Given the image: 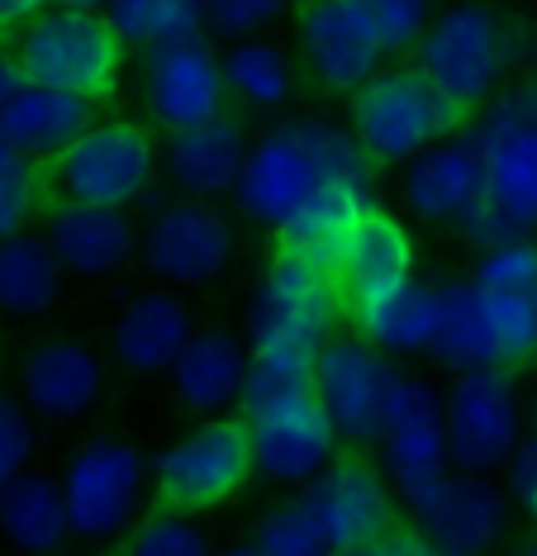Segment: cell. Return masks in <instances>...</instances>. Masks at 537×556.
I'll list each match as a JSON object with an SVG mask.
<instances>
[{"mask_svg": "<svg viewBox=\"0 0 537 556\" xmlns=\"http://www.w3.org/2000/svg\"><path fill=\"white\" fill-rule=\"evenodd\" d=\"M328 181L376 186V162L362 153L352 129L334 119H280L262 138H252L234 205L242 219L276 233Z\"/></svg>", "mask_w": 537, "mask_h": 556, "instance_id": "6da1fadb", "label": "cell"}, {"mask_svg": "<svg viewBox=\"0 0 537 556\" xmlns=\"http://www.w3.org/2000/svg\"><path fill=\"white\" fill-rule=\"evenodd\" d=\"M466 134L480 153L485 191L457 233L476 252L537 238V86H504Z\"/></svg>", "mask_w": 537, "mask_h": 556, "instance_id": "7a4b0ae2", "label": "cell"}, {"mask_svg": "<svg viewBox=\"0 0 537 556\" xmlns=\"http://www.w3.org/2000/svg\"><path fill=\"white\" fill-rule=\"evenodd\" d=\"M424 77L466 110L471 119L509 86L514 72V24L490 0H447L424 29L419 48L409 53Z\"/></svg>", "mask_w": 537, "mask_h": 556, "instance_id": "3957f363", "label": "cell"}, {"mask_svg": "<svg viewBox=\"0 0 537 556\" xmlns=\"http://www.w3.org/2000/svg\"><path fill=\"white\" fill-rule=\"evenodd\" d=\"M466 124V110H457L414 62H386L352 96L348 110V129L362 143V153L376 162V172L409 167L419 153L438 148L442 138H457Z\"/></svg>", "mask_w": 537, "mask_h": 556, "instance_id": "277c9868", "label": "cell"}, {"mask_svg": "<svg viewBox=\"0 0 537 556\" xmlns=\"http://www.w3.org/2000/svg\"><path fill=\"white\" fill-rule=\"evenodd\" d=\"M428 357L452 376L537 366V300L480 281L442 286V319Z\"/></svg>", "mask_w": 537, "mask_h": 556, "instance_id": "5b68a950", "label": "cell"}, {"mask_svg": "<svg viewBox=\"0 0 537 556\" xmlns=\"http://www.w3.org/2000/svg\"><path fill=\"white\" fill-rule=\"evenodd\" d=\"M15 62L24 77L48 86V91L76 96L86 105H100L120 91L124 67H129V48L114 34L105 15H86V10H43L29 29L15 34Z\"/></svg>", "mask_w": 537, "mask_h": 556, "instance_id": "8992f818", "label": "cell"}, {"mask_svg": "<svg viewBox=\"0 0 537 556\" xmlns=\"http://www.w3.org/2000/svg\"><path fill=\"white\" fill-rule=\"evenodd\" d=\"M162 176V143L143 119H91L62 153L48 162L58 200L134 210Z\"/></svg>", "mask_w": 537, "mask_h": 556, "instance_id": "52a82bcc", "label": "cell"}, {"mask_svg": "<svg viewBox=\"0 0 537 556\" xmlns=\"http://www.w3.org/2000/svg\"><path fill=\"white\" fill-rule=\"evenodd\" d=\"M258 476L252 433L242 414H214L172 438L152 457V495L158 509L172 514H210L238 500L242 485Z\"/></svg>", "mask_w": 537, "mask_h": 556, "instance_id": "ba28073f", "label": "cell"}, {"mask_svg": "<svg viewBox=\"0 0 537 556\" xmlns=\"http://www.w3.org/2000/svg\"><path fill=\"white\" fill-rule=\"evenodd\" d=\"M348 319V300L334 281V271L319 262L276 252L262 267L248 300V338L252 348L280 352H319L338 338V324Z\"/></svg>", "mask_w": 537, "mask_h": 556, "instance_id": "9c48e42d", "label": "cell"}, {"mask_svg": "<svg viewBox=\"0 0 537 556\" xmlns=\"http://www.w3.org/2000/svg\"><path fill=\"white\" fill-rule=\"evenodd\" d=\"M152 466L129 438H91L62 466V500L82 542L129 538L143 523Z\"/></svg>", "mask_w": 537, "mask_h": 556, "instance_id": "30bf717a", "label": "cell"}, {"mask_svg": "<svg viewBox=\"0 0 537 556\" xmlns=\"http://www.w3.org/2000/svg\"><path fill=\"white\" fill-rule=\"evenodd\" d=\"M380 471L395 485V495L409 504V514H424L438 490L452 480V452H447V419L442 390L428 376H404L390 390L386 424H380Z\"/></svg>", "mask_w": 537, "mask_h": 556, "instance_id": "8fae6325", "label": "cell"}, {"mask_svg": "<svg viewBox=\"0 0 537 556\" xmlns=\"http://www.w3.org/2000/svg\"><path fill=\"white\" fill-rule=\"evenodd\" d=\"M447 452L466 476H490L509 466L519 442L528 438V409H523L514 371H462L442 390Z\"/></svg>", "mask_w": 537, "mask_h": 556, "instance_id": "7c38bea8", "label": "cell"}, {"mask_svg": "<svg viewBox=\"0 0 537 556\" xmlns=\"http://www.w3.org/2000/svg\"><path fill=\"white\" fill-rule=\"evenodd\" d=\"M134 81H138L143 119L162 134H182V129H196L204 119L228 115L224 48L214 43L210 34H196V39L138 53Z\"/></svg>", "mask_w": 537, "mask_h": 556, "instance_id": "4fadbf2b", "label": "cell"}, {"mask_svg": "<svg viewBox=\"0 0 537 556\" xmlns=\"http://www.w3.org/2000/svg\"><path fill=\"white\" fill-rule=\"evenodd\" d=\"M238 233L234 219L214 200H167L138 243V262L162 290H200L214 286L234 267Z\"/></svg>", "mask_w": 537, "mask_h": 556, "instance_id": "5bb4252c", "label": "cell"}, {"mask_svg": "<svg viewBox=\"0 0 537 556\" xmlns=\"http://www.w3.org/2000/svg\"><path fill=\"white\" fill-rule=\"evenodd\" d=\"M296 58L319 91L348 100L390 62L386 39L362 0H300Z\"/></svg>", "mask_w": 537, "mask_h": 556, "instance_id": "9a60e30c", "label": "cell"}, {"mask_svg": "<svg viewBox=\"0 0 537 556\" xmlns=\"http://www.w3.org/2000/svg\"><path fill=\"white\" fill-rule=\"evenodd\" d=\"M400 381L395 357H386L362 333H338L314 357V395L328 409V419L352 447H376L386 424L390 390Z\"/></svg>", "mask_w": 537, "mask_h": 556, "instance_id": "2e32d148", "label": "cell"}, {"mask_svg": "<svg viewBox=\"0 0 537 556\" xmlns=\"http://www.w3.org/2000/svg\"><path fill=\"white\" fill-rule=\"evenodd\" d=\"M248 433L258 476H266L272 485H314L342 457V433L319 395H296L248 414Z\"/></svg>", "mask_w": 537, "mask_h": 556, "instance_id": "e0dca14e", "label": "cell"}, {"mask_svg": "<svg viewBox=\"0 0 537 556\" xmlns=\"http://www.w3.org/2000/svg\"><path fill=\"white\" fill-rule=\"evenodd\" d=\"M395 500L400 495H395L386 471L366 462L362 452H342L314 485H304V504L314 509L338 556H357L366 542L395 528Z\"/></svg>", "mask_w": 537, "mask_h": 556, "instance_id": "ac0fdd59", "label": "cell"}, {"mask_svg": "<svg viewBox=\"0 0 537 556\" xmlns=\"http://www.w3.org/2000/svg\"><path fill=\"white\" fill-rule=\"evenodd\" d=\"M43 238L76 281H105L138 257L143 229L129 210L114 205H82V200H53L43 214Z\"/></svg>", "mask_w": 537, "mask_h": 556, "instance_id": "d6986e66", "label": "cell"}, {"mask_svg": "<svg viewBox=\"0 0 537 556\" xmlns=\"http://www.w3.org/2000/svg\"><path fill=\"white\" fill-rule=\"evenodd\" d=\"M105 395V357L82 338H43L20 357V400L38 419L76 424Z\"/></svg>", "mask_w": 537, "mask_h": 556, "instance_id": "ffe728a7", "label": "cell"}, {"mask_svg": "<svg viewBox=\"0 0 537 556\" xmlns=\"http://www.w3.org/2000/svg\"><path fill=\"white\" fill-rule=\"evenodd\" d=\"M480 191H485L480 153L466 129L457 138H442L428 153H419L400 172L404 214L419 224H433V229H462L466 214L480 205Z\"/></svg>", "mask_w": 537, "mask_h": 556, "instance_id": "44dd1931", "label": "cell"}, {"mask_svg": "<svg viewBox=\"0 0 537 556\" xmlns=\"http://www.w3.org/2000/svg\"><path fill=\"white\" fill-rule=\"evenodd\" d=\"M252 138L238 119H204L196 129L167 134L162 143V172L182 200H224L238 191V176L248 167Z\"/></svg>", "mask_w": 537, "mask_h": 556, "instance_id": "7402d4cb", "label": "cell"}, {"mask_svg": "<svg viewBox=\"0 0 537 556\" xmlns=\"http://www.w3.org/2000/svg\"><path fill=\"white\" fill-rule=\"evenodd\" d=\"M414 262H419V252H414L409 224L386 205H371L348 229V238H342V248L334 257V281L352 309L366 295H380V290L409 281Z\"/></svg>", "mask_w": 537, "mask_h": 556, "instance_id": "603a6c76", "label": "cell"}, {"mask_svg": "<svg viewBox=\"0 0 537 556\" xmlns=\"http://www.w3.org/2000/svg\"><path fill=\"white\" fill-rule=\"evenodd\" d=\"M190 338H196V324H190L186 300L162 286L129 295L110 324V352L129 376H167Z\"/></svg>", "mask_w": 537, "mask_h": 556, "instance_id": "cb8c5ba5", "label": "cell"}, {"mask_svg": "<svg viewBox=\"0 0 537 556\" xmlns=\"http://www.w3.org/2000/svg\"><path fill=\"white\" fill-rule=\"evenodd\" d=\"M424 533L438 542L447 556H476L490 552L509 533V490H500L490 476L452 471V480L438 490V500L414 518Z\"/></svg>", "mask_w": 537, "mask_h": 556, "instance_id": "d4e9b609", "label": "cell"}, {"mask_svg": "<svg viewBox=\"0 0 537 556\" xmlns=\"http://www.w3.org/2000/svg\"><path fill=\"white\" fill-rule=\"evenodd\" d=\"M248 366H252V348L238 333H228V328H196V338L176 357L167 381L182 409L214 419V414H228L242 404Z\"/></svg>", "mask_w": 537, "mask_h": 556, "instance_id": "484cf974", "label": "cell"}, {"mask_svg": "<svg viewBox=\"0 0 537 556\" xmlns=\"http://www.w3.org/2000/svg\"><path fill=\"white\" fill-rule=\"evenodd\" d=\"M442 319V286L424 281V276H409V281L366 295L362 305L348 309L352 333H362L366 343H376L386 357H424L433 352Z\"/></svg>", "mask_w": 537, "mask_h": 556, "instance_id": "4316f807", "label": "cell"}, {"mask_svg": "<svg viewBox=\"0 0 537 556\" xmlns=\"http://www.w3.org/2000/svg\"><path fill=\"white\" fill-rule=\"evenodd\" d=\"M371 205H376V191H371V186H357V181L319 186V191L276 229V252H290V257L319 262V267L334 271L342 238H348V229Z\"/></svg>", "mask_w": 537, "mask_h": 556, "instance_id": "83f0119b", "label": "cell"}, {"mask_svg": "<svg viewBox=\"0 0 537 556\" xmlns=\"http://www.w3.org/2000/svg\"><path fill=\"white\" fill-rule=\"evenodd\" d=\"M91 119L96 115L86 100L48 91V86H38V81H24L20 91L0 105V129L34 162H53Z\"/></svg>", "mask_w": 537, "mask_h": 556, "instance_id": "f1b7e54d", "label": "cell"}, {"mask_svg": "<svg viewBox=\"0 0 537 556\" xmlns=\"http://www.w3.org/2000/svg\"><path fill=\"white\" fill-rule=\"evenodd\" d=\"M0 538L20 556H58L67 552L72 514L62 500V480L53 476H20L15 485L0 495Z\"/></svg>", "mask_w": 537, "mask_h": 556, "instance_id": "f546056e", "label": "cell"}, {"mask_svg": "<svg viewBox=\"0 0 537 556\" xmlns=\"http://www.w3.org/2000/svg\"><path fill=\"white\" fill-rule=\"evenodd\" d=\"M62 262L43 233L0 238V314L5 319H43L62 295Z\"/></svg>", "mask_w": 537, "mask_h": 556, "instance_id": "4dcf8cb0", "label": "cell"}, {"mask_svg": "<svg viewBox=\"0 0 537 556\" xmlns=\"http://www.w3.org/2000/svg\"><path fill=\"white\" fill-rule=\"evenodd\" d=\"M300 81V58L276 39H248L224 48V86L228 100L242 110H280L290 105Z\"/></svg>", "mask_w": 537, "mask_h": 556, "instance_id": "1f68e13d", "label": "cell"}, {"mask_svg": "<svg viewBox=\"0 0 537 556\" xmlns=\"http://www.w3.org/2000/svg\"><path fill=\"white\" fill-rule=\"evenodd\" d=\"M105 20L129 53H152L204 34V0H114Z\"/></svg>", "mask_w": 537, "mask_h": 556, "instance_id": "d6a6232c", "label": "cell"}, {"mask_svg": "<svg viewBox=\"0 0 537 556\" xmlns=\"http://www.w3.org/2000/svg\"><path fill=\"white\" fill-rule=\"evenodd\" d=\"M314 357L319 352H280V348H252V366H248V386H242V404L238 414L272 409L280 400L296 395H314Z\"/></svg>", "mask_w": 537, "mask_h": 556, "instance_id": "836d02e7", "label": "cell"}, {"mask_svg": "<svg viewBox=\"0 0 537 556\" xmlns=\"http://www.w3.org/2000/svg\"><path fill=\"white\" fill-rule=\"evenodd\" d=\"M252 547L262 556H338L328 533L319 528L314 509L304 504V495L272 504V509L252 523Z\"/></svg>", "mask_w": 537, "mask_h": 556, "instance_id": "e575fe53", "label": "cell"}, {"mask_svg": "<svg viewBox=\"0 0 537 556\" xmlns=\"http://www.w3.org/2000/svg\"><path fill=\"white\" fill-rule=\"evenodd\" d=\"M48 167L34 157H15L0 167V238L29 233L38 219L48 214Z\"/></svg>", "mask_w": 537, "mask_h": 556, "instance_id": "d590c367", "label": "cell"}, {"mask_svg": "<svg viewBox=\"0 0 537 556\" xmlns=\"http://www.w3.org/2000/svg\"><path fill=\"white\" fill-rule=\"evenodd\" d=\"M290 15H296V0H204V34L228 48L266 39Z\"/></svg>", "mask_w": 537, "mask_h": 556, "instance_id": "8d00e7d4", "label": "cell"}, {"mask_svg": "<svg viewBox=\"0 0 537 556\" xmlns=\"http://www.w3.org/2000/svg\"><path fill=\"white\" fill-rule=\"evenodd\" d=\"M120 556H214V547L204 538V528L196 523V514L158 509L124 538Z\"/></svg>", "mask_w": 537, "mask_h": 556, "instance_id": "74e56055", "label": "cell"}, {"mask_svg": "<svg viewBox=\"0 0 537 556\" xmlns=\"http://www.w3.org/2000/svg\"><path fill=\"white\" fill-rule=\"evenodd\" d=\"M34 447H38L34 409L20 395H5V390H0V495H5L20 476H29Z\"/></svg>", "mask_w": 537, "mask_h": 556, "instance_id": "f35d334b", "label": "cell"}, {"mask_svg": "<svg viewBox=\"0 0 537 556\" xmlns=\"http://www.w3.org/2000/svg\"><path fill=\"white\" fill-rule=\"evenodd\" d=\"M362 5L371 10V20H376L390 58L414 53L419 39H424V29L433 24V15H438L433 0H362Z\"/></svg>", "mask_w": 537, "mask_h": 556, "instance_id": "ab89813d", "label": "cell"}, {"mask_svg": "<svg viewBox=\"0 0 537 556\" xmlns=\"http://www.w3.org/2000/svg\"><path fill=\"white\" fill-rule=\"evenodd\" d=\"M504 490H509V500H514L523 514L537 518V433L533 428H528V438L519 442V452L504 466Z\"/></svg>", "mask_w": 537, "mask_h": 556, "instance_id": "60d3db41", "label": "cell"}, {"mask_svg": "<svg viewBox=\"0 0 537 556\" xmlns=\"http://www.w3.org/2000/svg\"><path fill=\"white\" fill-rule=\"evenodd\" d=\"M357 556H447L419 523H395L376 542H366Z\"/></svg>", "mask_w": 537, "mask_h": 556, "instance_id": "b9f144b4", "label": "cell"}, {"mask_svg": "<svg viewBox=\"0 0 537 556\" xmlns=\"http://www.w3.org/2000/svg\"><path fill=\"white\" fill-rule=\"evenodd\" d=\"M43 10H53V0H0V39H15Z\"/></svg>", "mask_w": 537, "mask_h": 556, "instance_id": "7bdbcfd3", "label": "cell"}, {"mask_svg": "<svg viewBox=\"0 0 537 556\" xmlns=\"http://www.w3.org/2000/svg\"><path fill=\"white\" fill-rule=\"evenodd\" d=\"M24 81H29V77H24V67L15 62V53H0V105H5V100L15 96Z\"/></svg>", "mask_w": 537, "mask_h": 556, "instance_id": "ee69618b", "label": "cell"}, {"mask_svg": "<svg viewBox=\"0 0 537 556\" xmlns=\"http://www.w3.org/2000/svg\"><path fill=\"white\" fill-rule=\"evenodd\" d=\"M53 5H62V10H86V15H105L114 0H53Z\"/></svg>", "mask_w": 537, "mask_h": 556, "instance_id": "f6af8a7d", "label": "cell"}, {"mask_svg": "<svg viewBox=\"0 0 537 556\" xmlns=\"http://www.w3.org/2000/svg\"><path fill=\"white\" fill-rule=\"evenodd\" d=\"M15 157H24V153H20L15 143H10V134L0 129V167H5V162H15Z\"/></svg>", "mask_w": 537, "mask_h": 556, "instance_id": "bcb514c9", "label": "cell"}, {"mask_svg": "<svg viewBox=\"0 0 537 556\" xmlns=\"http://www.w3.org/2000/svg\"><path fill=\"white\" fill-rule=\"evenodd\" d=\"M214 556H262L252 542H238V547H224V552H214Z\"/></svg>", "mask_w": 537, "mask_h": 556, "instance_id": "7dc6e473", "label": "cell"}, {"mask_svg": "<svg viewBox=\"0 0 537 556\" xmlns=\"http://www.w3.org/2000/svg\"><path fill=\"white\" fill-rule=\"evenodd\" d=\"M514 556H537V538H533V542H523V547H519Z\"/></svg>", "mask_w": 537, "mask_h": 556, "instance_id": "c3c4849f", "label": "cell"}, {"mask_svg": "<svg viewBox=\"0 0 537 556\" xmlns=\"http://www.w3.org/2000/svg\"><path fill=\"white\" fill-rule=\"evenodd\" d=\"M533 433H537V395H533Z\"/></svg>", "mask_w": 537, "mask_h": 556, "instance_id": "681fc988", "label": "cell"}, {"mask_svg": "<svg viewBox=\"0 0 537 556\" xmlns=\"http://www.w3.org/2000/svg\"><path fill=\"white\" fill-rule=\"evenodd\" d=\"M476 556H490V552H476Z\"/></svg>", "mask_w": 537, "mask_h": 556, "instance_id": "f907efd6", "label": "cell"}]
</instances>
